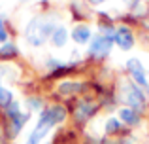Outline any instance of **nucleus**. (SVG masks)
<instances>
[{
    "label": "nucleus",
    "instance_id": "3",
    "mask_svg": "<svg viewBox=\"0 0 149 144\" xmlns=\"http://www.w3.org/2000/svg\"><path fill=\"white\" fill-rule=\"evenodd\" d=\"M119 97L123 103H127L128 106L134 110V108H143L146 106V97H143L142 89L138 85H134L132 81H123L119 89Z\"/></svg>",
    "mask_w": 149,
    "mask_h": 144
},
{
    "label": "nucleus",
    "instance_id": "6",
    "mask_svg": "<svg viewBox=\"0 0 149 144\" xmlns=\"http://www.w3.org/2000/svg\"><path fill=\"white\" fill-rule=\"evenodd\" d=\"M113 40L117 42V46H119L121 49H130L132 44H134L132 32L127 29V27H119V29L115 30V38H113Z\"/></svg>",
    "mask_w": 149,
    "mask_h": 144
},
{
    "label": "nucleus",
    "instance_id": "2",
    "mask_svg": "<svg viewBox=\"0 0 149 144\" xmlns=\"http://www.w3.org/2000/svg\"><path fill=\"white\" fill-rule=\"evenodd\" d=\"M55 29H57V27H55V23L51 21L49 17H34L32 21L26 25V30H25L26 42H29L30 46H42L51 34H53Z\"/></svg>",
    "mask_w": 149,
    "mask_h": 144
},
{
    "label": "nucleus",
    "instance_id": "9",
    "mask_svg": "<svg viewBox=\"0 0 149 144\" xmlns=\"http://www.w3.org/2000/svg\"><path fill=\"white\" fill-rule=\"evenodd\" d=\"M119 118L123 119L125 123H128V125H138L140 123V116L136 114L132 108H121L119 110Z\"/></svg>",
    "mask_w": 149,
    "mask_h": 144
},
{
    "label": "nucleus",
    "instance_id": "8",
    "mask_svg": "<svg viewBox=\"0 0 149 144\" xmlns=\"http://www.w3.org/2000/svg\"><path fill=\"white\" fill-rule=\"evenodd\" d=\"M66 40H68V30H66L64 27H57V29L53 30V34H51V42H53V46L62 48V46L66 44Z\"/></svg>",
    "mask_w": 149,
    "mask_h": 144
},
{
    "label": "nucleus",
    "instance_id": "21",
    "mask_svg": "<svg viewBox=\"0 0 149 144\" xmlns=\"http://www.w3.org/2000/svg\"><path fill=\"white\" fill-rule=\"evenodd\" d=\"M21 2H26V0H21Z\"/></svg>",
    "mask_w": 149,
    "mask_h": 144
},
{
    "label": "nucleus",
    "instance_id": "19",
    "mask_svg": "<svg viewBox=\"0 0 149 144\" xmlns=\"http://www.w3.org/2000/svg\"><path fill=\"white\" fill-rule=\"evenodd\" d=\"M127 2H128V4H136V2H138V0H127Z\"/></svg>",
    "mask_w": 149,
    "mask_h": 144
},
{
    "label": "nucleus",
    "instance_id": "17",
    "mask_svg": "<svg viewBox=\"0 0 149 144\" xmlns=\"http://www.w3.org/2000/svg\"><path fill=\"white\" fill-rule=\"evenodd\" d=\"M29 106L30 108H40V100H38V99L36 100H29Z\"/></svg>",
    "mask_w": 149,
    "mask_h": 144
},
{
    "label": "nucleus",
    "instance_id": "10",
    "mask_svg": "<svg viewBox=\"0 0 149 144\" xmlns=\"http://www.w3.org/2000/svg\"><path fill=\"white\" fill-rule=\"evenodd\" d=\"M83 89V85L79 84V81H62L61 85H58V91L62 93V95H70V93H77Z\"/></svg>",
    "mask_w": 149,
    "mask_h": 144
},
{
    "label": "nucleus",
    "instance_id": "1",
    "mask_svg": "<svg viewBox=\"0 0 149 144\" xmlns=\"http://www.w3.org/2000/svg\"><path fill=\"white\" fill-rule=\"evenodd\" d=\"M64 118H66V110L62 106H58V104L47 106L40 114V119H38L36 127H34L32 133L29 135V138H26L25 144H42V140L47 137V133L51 131V127L61 123Z\"/></svg>",
    "mask_w": 149,
    "mask_h": 144
},
{
    "label": "nucleus",
    "instance_id": "15",
    "mask_svg": "<svg viewBox=\"0 0 149 144\" xmlns=\"http://www.w3.org/2000/svg\"><path fill=\"white\" fill-rule=\"evenodd\" d=\"M119 129H121V122L117 118H109L108 122H106V131H108V133H117Z\"/></svg>",
    "mask_w": 149,
    "mask_h": 144
},
{
    "label": "nucleus",
    "instance_id": "5",
    "mask_svg": "<svg viewBox=\"0 0 149 144\" xmlns=\"http://www.w3.org/2000/svg\"><path fill=\"white\" fill-rule=\"evenodd\" d=\"M113 46V36H96L91 42V53L95 57H106L111 51Z\"/></svg>",
    "mask_w": 149,
    "mask_h": 144
},
{
    "label": "nucleus",
    "instance_id": "16",
    "mask_svg": "<svg viewBox=\"0 0 149 144\" xmlns=\"http://www.w3.org/2000/svg\"><path fill=\"white\" fill-rule=\"evenodd\" d=\"M0 42H2V44L8 42V32H6V27H4L2 21H0Z\"/></svg>",
    "mask_w": 149,
    "mask_h": 144
},
{
    "label": "nucleus",
    "instance_id": "11",
    "mask_svg": "<svg viewBox=\"0 0 149 144\" xmlns=\"http://www.w3.org/2000/svg\"><path fill=\"white\" fill-rule=\"evenodd\" d=\"M96 110V104H93V103H81L79 104V108H77V119H85V118H89V116L93 114V112Z\"/></svg>",
    "mask_w": 149,
    "mask_h": 144
},
{
    "label": "nucleus",
    "instance_id": "12",
    "mask_svg": "<svg viewBox=\"0 0 149 144\" xmlns=\"http://www.w3.org/2000/svg\"><path fill=\"white\" fill-rule=\"evenodd\" d=\"M11 103H13V93H11L10 89H6L2 85V81H0V106L8 108Z\"/></svg>",
    "mask_w": 149,
    "mask_h": 144
},
{
    "label": "nucleus",
    "instance_id": "18",
    "mask_svg": "<svg viewBox=\"0 0 149 144\" xmlns=\"http://www.w3.org/2000/svg\"><path fill=\"white\" fill-rule=\"evenodd\" d=\"M91 4H102V2H106V0H89Z\"/></svg>",
    "mask_w": 149,
    "mask_h": 144
},
{
    "label": "nucleus",
    "instance_id": "14",
    "mask_svg": "<svg viewBox=\"0 0 149 144\" xmlns=\"http://www.w3.org/2000/svg\"><path fill=\"white\" fill-rule=\"evenodd\" d=\"M17 78V68L15 67H8V65H0V81L2 80H15Z\"/></svg>",
    "mask_w": 149,
    "mask_h": 144
},
{
    "label": "nucleus",
    "instance_id": "13",
    "mask_svg": "<svg viewBox=\"0 0 149 144\" xmlns=\"http://www.w3.org/2000/svg\"><path fill=\"white\" fill-rule=\"evenodd\" d=\"M15 55H17L15 44H11V42L2 44V48H0V57H2V59H11V57H15Z\"/></svg>",
    "mask_w": 149,
    "mask_h": 144
},
{
    "label": "nucleus",
    "instance_id": "20",
    "mask_svg": "<svg viewBox=\"0 0 149 144\" xmlns=\"http://www.w3.org/2000/svg\"><path fill=\"white\" fill-rule=\"evenodd\" d=\"M0 144H2V135H0Z\"/></svg>",
    "mask_w": 149,
    "mask_h": 144
},
{
    "label": "nucleus",
    "instance_id": "4",
    "mask_svg": "<svg viewBox=\"0 0 149 144\" xmlns=\"http://www.w3.org/2000/svg\"><path fill=\"white\" fill-rule=\"evenodd\" d=\"M127 68H128V72H130L132 80H134V84L142 85V87H149V81H147V76H146V68H143V65L140 63L138 59H128L127 61Z\"/></svg>",
    "mask_w": 149,
    "mask_h": 144
},
{
    "label": "nucleus",
    "instance_id": "7",
    "mask_svg": "<svg viewBox=\"0 0 149 144\" xmlns=\"http://www.w3.org/2000/svg\"><path fill=\"white\" fill-rule=\"evenodd\" d=\"M72 38H74V42H77V44H87V42L91 40V30H89V27L79 25V27H76V29L72 30Z\"/></svg>",
    "mask_w": 149,
    "mask_h": 144
}]
</instances>
